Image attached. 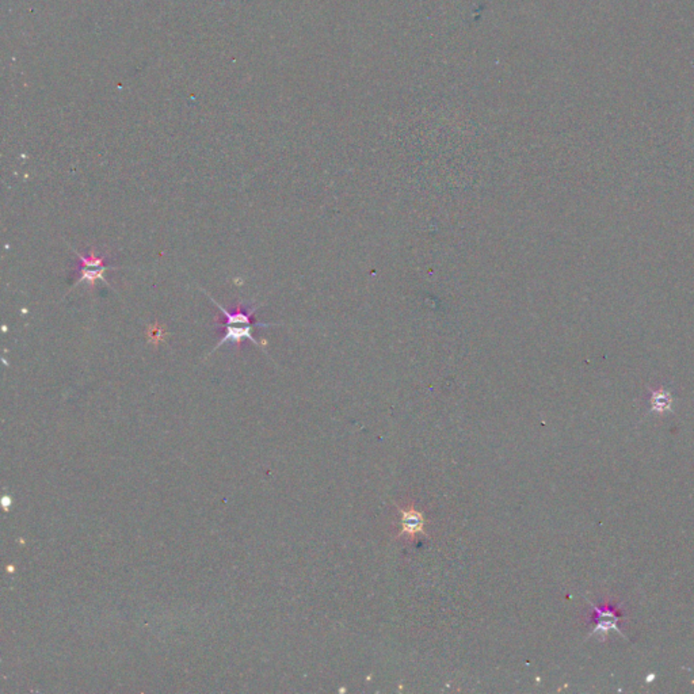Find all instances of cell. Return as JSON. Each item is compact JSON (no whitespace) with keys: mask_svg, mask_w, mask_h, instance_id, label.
<instances>
[{"mask_svg":"<svg viewBox=\"0 0 694 694\" xmlns=\"http://www.w3.org/2000/svg\"><path fill=\"white\" fill-rule=\"evenodd\" d=\"M210 300L220 309V312L224 315L223 320L216 322V327L221 328L223 332H224V335H223L221 341L212 350V353L216 351L219 347L226 345V344H231L233 346L240 348L243 341H246V339L250 341V342H253L256 346H260V344L256 342V339H255L254 335H253L254 327H270L273 324L254 322L253 316H254L256 309L259 308V305L244 307L242 302H237L235 305V308L232 311H230V309L224 308L221 304H219L213 297H210Z\"/></svg>","mask_w":694,"mask_h":694,"instance_id":"1","label":"cell"},{"mask_svg":"<svg viewBox=\"0 0 694 694\" xmlns=\"http://www.w3.org/2000/svg\"><path fill=\"white\" fill-rule=\"evenodd\" d=\"M71 250L75 253V255H77V258L80 260V265L76 269V277L77 278L73 282V286H76L82 282H87V285L90 286V292H93L96 282L103 281L106 285H109L112 288L110 282L105 278V273L109 270H117L118 267L106 265L109 255L98 254L95 247H91L90 251L86 255L80 254L79 251H76L73 249H71Z\"/></svg>","mask_w":694,"mask_h":694,"instance_id":"2","label":"cell"},{"mask_svg":"<svg viewBox=\"0 0 694 694\" xmlns=\"http://www.w3.org/2000/svg\"><path fill=\"white\" fill-rule=\"evenodd\" d=\"M401 512V532L397 534V537H406L410 541H414L418 534L423 533L424 526V518L420 511H418L414 506H410L407 509H400Z\"/></svg>","mask_w":694,"mask_h":694,"instance_id":"3","label":"cell"},{"mask_svg":"<svg viewBox=\"0 0 694 694\" xmlns=\"http://www.w3.org/2000/svg\"><path fill=\"white\" fill-rule=\"evenodd\" d=\"M594 612H596V620H597V626H596V630L593 633H598V632H609L610 629L616 630L620 633V629L617 626V623L620 620V612L610 607V606H603V607H600V606H594Z\"/></svg>","mask_w":694,"mask_h":694,"instance_id":"4","label":"cell"},{"mask_svg":"<svg viewBox=\"0 0 694 694\" xmlns=\"http://www.w3.org/2000/svg\"><path fill=\"white\" fill-rule=\"evenodd\" d=\"M148 338L149 341H152L154 344H159L162 339H164V334L165 331L163 330V327H161L159 324H154V325H149L148 327Z\"/></svg>","mask_w":694,"mask_h":694,"instance_id":"5","label":"cell"}]
</instances>
